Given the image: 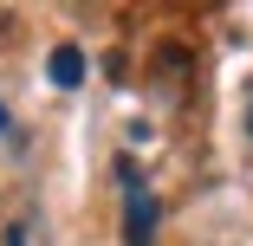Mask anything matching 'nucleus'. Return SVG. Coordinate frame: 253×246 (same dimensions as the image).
I'll use <instances>...</instances> for the list:
<instances>
[{"label":"nucleus","mask_w":253,"mask_h":246,"mask_svg":"<svg viewBox=\"0 0 253 246\" xmlns=\"http://www.w3.org/2000/svg\"><path fill=\"white\" fill-rule=\"evenodd\" d=\"M117 181H124V246H156V220H163V208H156V194L143 188V175H136L130 156L117 162Z\"/></svg>","instance_id":"1"},{"label":"nucleus","mask_w":253,"mask_h":246,"mask_svg":"<svg viewBox=\"0 0 253 246\" xmlns=\"http://www.w3.org/2000/svg\"><path fill=\"white\" fill-rule=\"evenodd\" d=\"M45 78H52L59 91H78V84H84V52H78V45H52V59H45Z\"/></svg>","instance_id":"2"},{"label":"nucleus","mask_w":253,"mask_h":246,"mask_svg":"<svg viewBox=\"0 0 253 246\" xmlns=\"http://www.w3.org/2000/svg\"><path fill=\"white\" fill-rule=\"evenodd\" d=\"M7 246H33V240H26V227H20V220H13V227H7Z\"/></svg>","instance_id":"3"},{"label":"nucleus","mask_w":253,"mask_h":246,"mask_svg":"<svg viewBox=\"0 0 253 246\" xmlns=\"http://www.w3.org/2000/svg\"><path fill=\"white\" fill-rule=\"evenodd\" d=\"M0 136H7V104H0Z\"/></svg>","instance_id":"4"},{"label":"nucleus","mask_w":253,"mask_h":246,"mask_svg":"<svg viewBox=\"0 0 253 246\" xmlns=\"http://www.w3.org/2000/svg\"><path fill=\"white\" fill-rule=\"evenodd\" d=\"M247 136H253V110H247Z\"/></svg>","instance_id":"5"}]
</instances>
